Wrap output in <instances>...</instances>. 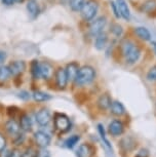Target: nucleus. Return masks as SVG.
Listing matches in <instances>:
<instances>
[{"label":"nucleus","instance_id":"nucleus-17","mask_svg":"<svg viewBox=\"0 0 156 157\" xmlns=\"http://www.w3.org/2000/svg\"><path fill=\"white\" fill-rule=\"evenodd\" d=\"M111 103H112V100H111V98L108 94H102L98 100V106L101 110H107V109H109L111 106Z\"/></svg>","mask_w":156,"mask_h":157},{"label":"nucleus","instance_id":"nucleus-22","mask_svg":"<svg viewBox=\"0 0 156 157\" xmlns=\"http://www.w3.org/2000/svg\"><path fill=\"white\" fill-rule=\"evenodd\" d=\"M156 10V0H147L142 5V10L146 13H153Z\"/></svg>","mask_w":156,"mask_h":157},{"label":"nucleus","instance_id":"nucleus-39","mask_svg":"<svg viewBox=\"0 0 156 157\" xmlns=\"http://www.w3.org/2000/svg\"><path fill=\"white\" fill-rule=\"evenodd\" d=\"M149 156V154H148V151L147 150H140L139 152H138V154L135 157H148Z\"/></svg>","mask_w":156,"mask_h":157},{"label":"nucleus","instance_id":"nucleus-19","mask_svg":"<svg viewBox=\"0 0 156 157\" xmlns=\"http://www.w3.org/2000/svg\"><path fill=\"white\" fill-rule=\"evenodd\" d=\"M20 127L24 132H31L32 129V120L27 114H23L20 117Z\"/></svg>","mask_w":156,"mask_h":157},{"label":"nucleus","instance_id":"nucleus-14","mask_svg":"<svg viewBox=\"0 0 156 157\" xmlns=\"http://www.w3.org/2000/svg\"><path fill=\"white\" fill-rule=\"evenodd\" d=\"M5 129H6V132L10 134L11 137H16L20 134V124H17L14 119H10L8 120L6 123H5Z\"/></svg>","mask_w":156,"mask_h":157},{"label":"nucleus","instance_id":"nucleus-25","mask_svg":"<svg viewBox=\"0 0 156 157\" xmlns=\"http://www.w3.org/2000/svg\"><path fill=\"white\" fill-rule=\"evenodd\" d=\"M11 76L10 70L8 66H1L0 67V82H5L10 79V77Z\"/></svg>","mask_w":156,"mask_h":157},{"label":"nucleus","instance_id":"nucleus-26","mask_svg":"<svg viewBox=\"0 0 156 157\" xmlns=\"http://www.w3.org/2000/svg\"><path fill=\"white\" fill-rule=\"evenodd\" d=\"M31 74L34 79L40 78V63L38 61H33L31 64Z\"/></svg>","mask_w":156,"mask_h":157},{"label":"nucleus","instance_id":"nucleus-12","mask_svg":"<svg viewBox=\"0 0 156 157\" xmlns=\"http://www.w3.org/2000/svg\"><path fill=\"white\" fill-rule=\"evenodd\" d=\"M95 150L89 144H81L76 151L77 157H93Z\"/></svg>","mask_w":156,"mask_h":157},{"label":"nucleus","instance_id":"nucleus-8","mask_svg":"<svg viewBox=\"0 0 156 157\" xmlns=\"http://www.w3.org/2000/svg\"><path fill=\"white\" fill-rule=\"evenodd\" d=\"M55 82H57L58 87L61 90H64L66 87L67 82H68V77H67L66 70L64 68H59L55 71Z\"/></svg>","mask_w":156,"mask_h":157},{"label":"nucleus","instance_id":"nucleus-42","mask_svg":"<svg viewBox=\"0 0 156 157\" xmlns=\"http://www.w3.org/2000/svg\"><path fill=\"white\" fill-rule=\"evenodd\" d=\"M2 2H3L5 5H13L14 2H16V0H2Z\"/></svg>","mask_w":156,"mask_h":157},{"label":"nucleus","instance_id":"nucleus-29","mask_svg":"<svg viewBox=\"0 0 156 157\" xmlns=\"http://www.w3.org/2000/svg\"><path fill=\"white\" fill-rule=\"evenodd\" d=\"M85 3V0H70L69 4L73 11H80Z\"/></svg>","mask_w":156,"mask_h":157},{"label":"nucleus","instance_id":"nucleus-34","mask_svg":"<svg viewBox=\"0 0 156 157\" xmlns=\"http://www.w3.org/2000/svg\"><path fill=\"white\" fill-rule=\"evenodd\" d=\"M37 157H51V153L45 148H41L39 151H37Z\"/></svg>","mask_w":156,"mask_h":157},{"label":"nucleus","instance_id":"nucleus-4","mask_svg":"<svg viewBox=\"0 0 156 157\" xmlns=\"http://www.w3.org/2000/svg\"><path fill=\"white\" fill-rule=\"evenodd\" d=\"M54 123L55 129L59 130L60 132H68L71 127V122L68 116H66L65 114L58 113L55 115L54 117Z\"/></svg>","mask_w":156,"mask_h":157},{"label":"nucleus","instance_id":"nucleus-5","mask_svg":"<svg viewBox=\"0 0 156 157\" xmlns=\"http://www.w3.org/2000/svg\"><path fill=\"white\" fill-rule=\"evenodd\" d=\"M106 24H107V19H106L105 17H100L98 19H96L95 21H93L92 24H90V27H89L90 34L95 37L97 35L101 34L103 30H104Z\"/></svg>","mask_w":156,"mask_h":157},{"label":"nucleus","instance_id":"nucleus-40","mask_svg":"<svg viewBox=\"0 0 156 157\" xmlns=\"http://www.w3.org/2000/svg\"><path fill=\"white\" fill-rule=\"evenodd\" d=\"M11 151L10 150H3L2 152H0V157H10Z\"/></svg>","mask_w":156,"mask_h":157},{"label":"nucleus","instance_id":"nucleus-16","mask_svg":"<svg viewBox=\"0 0 156 157\" xmlns=\"http://www.w3.org/2000/svg\"><path fill=\"white\" fill-rule=\"evenodd\" d=\"M108 42V36L107 34H105L104 32H102L101 34L97 35L96 39H95V46L98 50L104 49Z\"/></svg>","mask_w":156,"mask_h":157},{"label":"nucleus","instance_id":"nucleus-41","mask_svg":"<svg viewBox=\"0 0 156 157\" xmlns=\"http://www.w3.org/2000/svg\"><path fill=\"white\" fill-rule=\"evenodd\" d=\"M5 59H6V54H5L4 52H0V67H1L2 64H3Z\"/></svg>","mask_w":156,"mask_h":157},{"label":"nucleus","instance_id":"nucleus-15","mask_svg":"<svg viewBox=\"0 0 156 157\" xmlns=\"http://www.w3.org/2000/svg\"><path fill=\"white\" fill-rule=\"evenodd\" d=\"M54 74V69H52L51 65L44 62L40 64V77L43 79H49Z\"/></svg>","mask_w":156,"mask_h":157},{"label":"nucleus","instance_id":"nucleus-20","mask_svg":"<svg viewBox=\"0 0 156 157\" xmlns=\"http://www.w3.org/2000/svg\"><path fill=\"white\" fill-rule=\"evenodd\" d=\"M27 10L32 19L37 17V16L39 14V5H38L36 0H29L27 4Z\"/></svg>","mask_w":156,"mask_h":157},{"label":"nucleus","instance_id":"nucleus-43","mask_svg":"<svg viewBox=\"0 0 156 157\" xmlns=\"http://www.w3.org/2000/svg\"><path fill=\"white\" fill-rule=\"evenodd\" d=\"M151 44H152V46L154 47V50H155V52H156V42H155V41H152Z\"/></svg>","mask_w":156,"mask_h":157},{"label":"nucleus","instance_id":"nucleus-9","mask_svg":"<svg viewBox=\"0 0 156 157\" xmlns=\"http://www.w3.org/2000/svg\"><path fill=\"white\" fill-rule=\"evenodd\" d=\"M124 132V126L123 123L119 120H113L109 124V134L113 137H118Z\"/></svg>","mask_w":156,"mask_h":157},{"label":"nucleus","instance_id":"nucleus-33","mask_svg":"<svg viewBox=\"0 0 156 157\" xmlns=\"http://www.w3.org/2000/svg\"><path fill=\"white\" fill-rule=\"evenodd\" d=\"M17 111H19V109L17 107H10V108H7V115L11 118V119H14Z\"/></svg>","mask_w":156,"mask_h":157},{"label":"nucleus","instance_id":"nucleus-32","mask_svg":"<svg viewBox=\"0 0 156 157\" xmlns=\"http://www.w3.org/2000/svg\"><path fill=\"white\" fill-rule=\"evenodd\" d=\"M147 79L149 81H156V65L150 68V70L147 73Z\"/></svg>","mask_w":156,"mask_h":157},{"label":"nucleus","instance_id":"nucleus-6","mask_svg":"<svg viewBox=\"0 0 156 157\" xmlns=\"http://www.w3.org/2000/svg\"><path fill=\"white\" fill-rule=\"evenodd\" d=\"M34 139L36 144L39 146L40 148H46L49 146L51 141V138L48 132H43V130H38L34 134Z\"/></svg>","mask_w":156,"mask_h":157},{"label":"nucleus","instance_id":"nucleus-3","mask_svg":"<svg viewBox=\"0 0 156 157\" xmlns=\"http://www.w3.org/2000/svg\"><path fill=\"white\" fill-rule=\"evenodd\" d=\"M99 10V4L96 0H87L85 1L84 5L82 6L80 13L82 19L86 22H89V21H93L95 19L97 13H98Z\"/></svg>","mask_w":156,"mask_h":157},{"label":"nucleus","instance_id":"nucleus-7","mask_svg":"<svg viewBox=\"0 0 156 157\" xmlns=\"http://www.w3.org/2000/svg\"><path fill=\"white\" fill-rule=\"evenodd\" d=\"M35 118H36V122L39 124L40 126H46V125H48V123L51 122V112H49L48 109L43 108L37 112Z\"/></svg>","mask_w":156,"mask_h":157},{"label":"nucleus","instance_id":"nucleus-36","mask_svg":"<svg viewBox=\"0 0 156 157\" xmlns=\"http://www.w3.org/2000/svg\"><path fill=\"white\" fill-rule=\"evenodd\" d=\"M17 97H19L21 100L27 101V100L30 99V94H29L28 91H26V90H23V91H21L19 94H17Z\"/></svg>","mask_w":156,"mask_h":157},{"label":"nucleus","instance_id":"nucleus-18","mask_svg":"<svg viewBox=\"0 0 156 157\" xmlns=\"http://www.w3.org/2000/svg\"><path fill=\"white\" fill-rule=\"evenodd\" d=\"M110 109H111V113L113 115H115V116H121L125 112L124 106L120 102H118V101H113V102L111 103Z\"/></svg>","mask_w":156,"mask_h":157},{"label":"nucleus","instance_id":"nucleus-2","mask_svg":"<svg viewBox=\"0 0 156 157\" xmlns=\"http://www.w3.org/2000/svg\"><path fill=\"white\" fill-rule=\"evenodd\" d=\"M96 78V71L90 66H83L79 68V71L75 78V84L78 86H83V85L89 84Z\"/></svg>","mask_w":156,"mask_h":157},{"label":"nucleus","instance_id":"nucleus-44","mask_svg":"<svg viewBox=\"0 0 156 157\" xmlns=\"http://www.w3.org/2000/svg\"><path fill=\"white\" fill-rule=\"evenodd\" d=\"M23 1H24V0H16L17 3H21V2H23Z\"/></svg>","mask_w":156,"mask_h":157},{"label":"nucleus","instance_id":"nucleus-1","mask_svg":"<svg viewBox=\"0 0 156 157\" xmlns=\"http://www.w3.org/2000/svg\"><path fill=\"white\" fill-rule=\"evenodd\" d=\"M122 55L125 59V62L129 65L135 64L140 59L141 49L135 43L131 41H124L121 45Z\"/></svg>","mask_w":156,"mask_h":157},{"label":"nucleus","instance_id":"nucleus-27","mask_svg":"<svg viewBox=\"0 0 156 157\" xmlns=\"http://www.w3.org/2000/svg\"><path fill=\"white\" fill-rule=\"evenodd\" d=\"M120 145H121V147L125 151H131L135 147H136V143H135L131 138L123 139V140L121 141V143H120Z\"/></svg>","mask_w":156,"mask_h":157},{"label":"nucleus","instance_id":"nucleus-37","mask_svg":"<svg viewBox=\"0 0 156 157\" xmlns=\"http://www.w3.org/2000/svg\"><path fill=\"white\" fill-rule=\"evenodd\" d=\"M5 147H6V140H5L4 136L0 134V152H2Z\"/></svg>","mask_w":156,"mask_h":157},{"label":"nucleus","instance_id":"nucleus-10","mask_svg":"<svg viewBox=\"0 0 156 157\" xmlns=\"http://www.w3.org/2000/svg\"><path fill=\"white\" fill-rule=\"evenodd\" d=\"M8 68L10 70L11 75L17 77L22 73H24V71L26 70V63L24 61H14L10 64Z\"/></svg>","mask_w":156,"mask_h":157},{"label":"nucleus","instance_id":"nucleus-38","mask_svg":"<svg viewBox=\"0 0 156 157\" xmlns=\"http://www.w3.org/2000/svg\"><path fill=\"white\" fill-rule=\"evenodd\" d=\"M13 142H14V144H16V145H21V144L23 143V142H24V135H22V134L20 132L19 135L14 137Z\"/></svg>","mask_w":156,"mask_h":157},{"label":"nucleus","instance_id":"nucleus-31","mask_svg":"<svg viewBox=\"0 0 156 157\" xmlns=\"http://www.w3.org/2000/svg\"><path fill=\"white\" fill-rule=\"evenodd\" d=\"M21 157H37V151H35L33 148L29 147L23 153H21Z\"/></svg>","mask_w":156,"mask_h":157},{"label":"nucleus","instance_id":"nucleus-13","mask_svg":"<svg viewBox=\"0 0 156 157\" xmlns=\"http://www.w3.org/2000/svg\"><path fill=\"white\" fill-rule=\"evenodd\" d=\"M65 70H66L67 77H68V81H74L76 78V75H77V73L79 71V66L77 63L73 62V63H70L67 65Z\"/></svg>","mask_w":156,"mask_h":157},{"label":"nucleus","instance_id":"nucleus-28","mask_svg":"<svg viewBox=\"0 0 156 157\" xmlns=\"http://www.w3.org/2000/svg\"><path fill=\"white\" fill-rule=\"evenodd\" d=\"M79 140H80V137H79L78 135L71 136V137L65 141V146L68 148V149H73V148L76 146V144L79 142Z\"/></svg>","mask_w":156,"mask_h":157},{"label":"nucleus","instance_id":"nucleus-24","mask_svg":"<svg viewBox=\"0 0 156 157\" xmlns=\"http://www.w3.org/2000/svg\"><path fill=\"white\" fill-rule=\"evenodd\" d=\"M98 132L100 134V137H101L103 143L105 144V146L107 149H109L112 152V147H111V144L110 142L107 140V138H106V132H105V129H104V126L102 125V124H98Z\"/></svg>","mask_w":156,"mask_h":157},{"label":"nucleus","instance_id":"nucleus-21","mask_svg":"<svg viewBox=\"0 0 156 157\" xmlns=\"http://www.w3.org/2000/svg\"><path fill=\"white\" fill-rule=\"evenodd\" d=\"M135 33L137 34V36L141 38L142 40L144 41H148L151 39V34L148 29L144 28V27H138L135 29Z\"/></svg>","mask_w":156,"mask_h":157},{"label":"nucleus","instance_id":"nucleus-11","mask_svg":"<svg viewBox=\"0 0 156 157\" xmlns=\"http://www.w3.org/2000/svg\"><path fill=\"white\" fill-rule=\"evenodd\" d=\"M116 5L117 8H118L120 17L125 21H129V19H131V11H129V7L125 0H116Z\"/></svg>","mask_w":156,"mask_h":157},{"label":"nucleus","instance_id":"nucleus-35","mask_svg":"<svg viewBox=\"0 0 156 157\" xmlns=\"http://www.w3.org/2000/svg\"><path fill=\"white\" fill-rule=\"evenodd\" d=\"M110 6H111V8H112L113 13H114V16H115L116 19H119V17H120V14H119V11H118V8H117L116 3H114L113 1H111Z\"/></svg>","mask_w":156,"mask_h":157},{"label":"nucleus","instance_id":"nucleus-30","mask_svg":"<svg viewBox=\"0 0 156 157\" xmlns=\"http://www.w3.org/2000/svg\"><path fill=\"white\" fill-rule=\"evenodd\" d=\"M122 32H123L122 27L120 25H118V24H113V25L111 26V33L113 35H115L116 37L121 36Z\"/></svg>","mask_w":156,"mask_h":157},{"label":"nucleus","instance_id":"nucleus-23","mask_svg":"<svg viewBox=\"0 0 156 157\" xmlns=\"http://www.w3.org/2000/svg\"><path fill=\"white\" fill-rule=\"evenodd\" d=\"M33 99L36 102H46V101L51 99V96L46 93H43V91L37 90L33 94Z\"/></svg>","mask_w":156,"mask_h":157}]
</instances>
